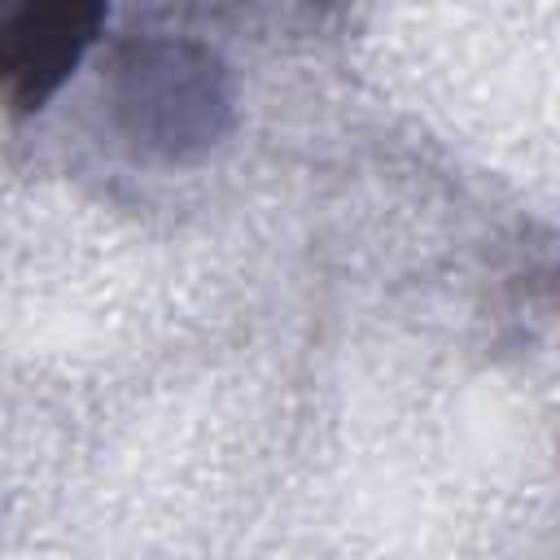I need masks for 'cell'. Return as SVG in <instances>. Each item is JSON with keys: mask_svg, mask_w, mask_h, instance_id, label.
<instances>
[{"mask_svg": "<svg viewBox=\"0 0 560 560\" xmlns=\"http://www.w3.org/2000/svg\"><path fill=\"white\" fill-rule=\"evenodd\" d=\"M109 9L96 0H26L0 4V101L35 114L70 79L101 35Z\"/></svg>", "mask_w": 560, "mask_h": 560, "instance_id": "1", "label": "cell"}]
</instances>
